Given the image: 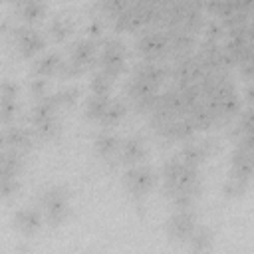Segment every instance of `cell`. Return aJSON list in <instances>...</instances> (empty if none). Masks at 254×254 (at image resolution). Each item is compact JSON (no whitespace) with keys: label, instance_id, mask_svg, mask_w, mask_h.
<instances>
[{"label":"cell","instance_id":"6da1fadb","mask_svg":"<svg viewBox=\"0 0 254 254\" xmlns=\"http://www.w3.org/2000/svg\"><path fill=\"white\" fill-rule=\"evenodd\" d=\"M161 183L165 194L175 208H190L202 192L200 167L189 165L177 155L167 159L161 167Z\"/></svg>","mask_w":254,"mask_h":254},{"label":"cell","instance_id":"7a4b0ae2","mask_svg":"<svg viewBox=\"0 0 254 254\" xmlns=\"http://www.w3.org/2000/svg\"><path fill=\"white\" fill-rule=\"evenodd\" d=\"M167 77V69L159 62H141L127 83V97L133 109L149 113L159 97V89Z\"/></svg>","mask_w":254,"mask_h":254},{"label":"cell","instance_id":"3957f363","mask_svg":"<svg viewBox=\"0 0 254 254\" xmlns=\"http://www.w3.org/2000/svg\"><path fill=\"white\" fill-rule=\"evenodd\" d=\"M252 181V135L236 137L234 151L230 155L228 179L222 185V194L226 198H240L248 192Z\"/></svg>","mask_w":254,"mask_h":254},{"label":"cell","instance_id":"277c9868","mask_svg":"<svg viewBox=\"0 0 254 254\" xmlns=\"http://www.w3.org/2000/svg\"><path fill=\"white\" fill-rule=\"evenodd\" d=\"M38 206L44 222L52 228L64 226L71 218V190L67 185H50L40 192Z\"/></svg>","mask_w":254,"mask_h":254},{"label":"cell","instance_id":"5b68a950","mask_svg":"<svg viewBox=\"0 0 254 254\" xmlns=\"http://www.w3.org/2000/svg\"><path fill=\"white\" fill-rule=\"evenodd\" d=\"M60 105L54 93H46L40 99H36V105L32 107V129L38 139L44 141H54L62 133V123H60Z\"/></svg>","mask_w":254,"mask_h":254},{"label":"cell","instance_id":"8992f818","mask_svg":"<svg viewBox=\"0 0 254 254\" xmlns=\"http://www.w3.org/2000/svg\"><path fill=\"white\" fill-rule=\"evenodd\" d=\"M97 44L95 40L91 38H81L77 40L71 48H69V56L67 60L62 62V67H60V73L62 77L65 79H71L79 73H83L85 69H89L95 62H97Z\"/></svg>","mask_w":254,"mask_h":254},{"label":"cell","instance_id":"52a82bcc","mask_svg":"<svg viewBox=\"0 0 254 254\" xmlns=\"http://www.w3.org/2000/svg\"><path fill=\"white\" fill-rule=\"evenodd\" d=\"M121 183H123L125 192L135 202H141L155 189V185H157V171L151 165H147V163H137V165L127 167V171L123 173Z\"/></svg>","mask_w":254,"mask_h":254},{"label":"cell","instance_id":"ba28073f","mask_svg":"<svg viewBox=\"0 0 254 254\" xmlns=\"http://www.w3.org/2000/svg\"><path fill=\"white\" fill-rule=\"evenodd\" d=\"M196 224H198V216H196L194 206L175 208L165 222V234H167L169 242H173V244H187V240L192 234V230L196 228Z\"/></svg>","mask_w":254,"mask_h":254},{"label":"cell","instance_id":"9c48e42d","mask_svg":"<svg viewBox=\"0 0 254 254\" xmlns=\"http://www.w3.org/2000/svg\"><path fill=\"white\" fill-rule=\"evenodd\" d=\"M135 52L143 62H161L163 58L171 56L169 36L165 30H147L135 42Z\"/></svg>","mask_w":254,"mask_h":254},{"label":"cell","instance_id":"30bf717a","mask_svg":"<svg viewBox=\"0 0 254 254\" xmlns=\"http://www.w3.org/2000/svg\"><path fill=\"white\" fill-rule=\"evenodd\" d=\"M125 60H127V52H125V46L123 42L111 38L107 40L101 50L97 52V65L101 71H105L107 75H111L113 79H117L123 69H125Z\"/></svg>","mask_w":254,"mask_h":254},{"label":"cell","instance_id":"8fae6325","mask_svg":"<svg viewBox=\"0 0 254 254\" xmlns=\"http://www.w3.org/2000/svg\"><path fill=\"white\" fill-rule=\"evenodd\" d=\"M14 42L22 58H36L46 48V38L32 24H22L14 30Z\"/></svg>","mask_w":254,"mask_h":254},{"label":"cell","instance_id":"7c38bea8","mask_svg":"<svg viewBox=\"0 0 254 254\" xmlns=\"http://www.w3.org/2000/svg\"><path fill=\"white\" fill-rule=\"evenodd\" d=\"M44 224H46V222H44V214H42V210H40L38 204L22 206V208H18V210L14 212V216H12V226H14L22 236H26V238L36 236V234L42 230Z\"/></svg>","mask_w":254,"mask_h":254},{"label":"cell","instance_id":"4fadbf2b","mask_svg":"<svg viewBox=\"0 0 254 254\" xmlns=\"http://www.w3.org/2000/svg\"><path fill=\"white\" fill-rule=\"evenodd\" d=\"M18 113V85L12 79L0 83V125L14 123Z\"/></svg>","mask_w":254,"mask_h":254},{"label":"cell","instance_id":"5bb4252c","mask_svg":"<svg viewBox=\"0 0 254 254\" xmlns=\"http://www.w3.org/2000/svg\"><path fill=\"white\" fill-rule=\"evenodd\" d=\"M147 157V145L141 137L137 135H131L127 139H121L119 143V151H117V161L125 167H131V165H137V163H143Z\"/></svg>","mask_w":254,"mask_h":254},{"label":"cell","instance_id":"9a60e30c","mask_svg":"<svg viewBox=\"0 0 254 254\" xmlns=\"http://www.w3.org/2000/svg\"><path fill=\"white\" fill-rule=\"evenodd\" d=\"M210 151H212V141H198V139H192V137H190V139H187V141L183 143V147L179 149L177 157L183 159V161L189 163V165L200 167V165L208 159Z\"/></svg>","mask_w":254,"mask_h":254},{"label":"cell","instance_id":"2e32d148","mask_svg":"<svg viewBox=\"0 0 254 254\" xmlns=\"http://www.w3.org/2000/svg\"><path fill=\"white\" fill-rule=\"evenodd\" d=\"M4 127V133H6V147L12 149V151H18L22 155H28L34 147V137L32 133L26 129V127H20V125H2Z\"/></svg>","mask_w":254,"mask_h":254},{"label":"cell","instance_id":"e0dca14e","mask_svg":"<svg viewBox=\"0 0 254 254\" xmlns=\"http://www.w3.org/2000/svg\"><path fill=\"white\" fill-rule=\"evenodd\" d=\"M119 143H121V139H119L111 129L101 127V131H99V133L95 135V139H93V149H95V153H97L99 159L111 161V159H117Z\"/></svg>","mask_w":254,"mask_h":254},{"label":"cell","instance_id":"ac0fdd59","mask_svg":"<svg viewBox=\"0 0 254 254\" xmlns=\"http://www.w3.org/2000/svg\"><path fill=\"white\" fill-rule=\"evenodd\" d=\"M185 246L190 252H210L214 248V232H212V228L196 224V228L192 230V234L189 236Z\"/></svg>","mask_w":254,"mask_h":254},{"label":"cell","instance_id":"d6986e66","mask_svg":"<svg viewBox=\"0 0 254 254\" xmlns=\"http://www.w3.org/2000/svg\"><path fill=\"white\" fill-rule=\"evenodd\" d=\"M62 56L58 52H48V54H42L34 65H32V71L36 77H50V75H58L60 73V67H62Z\"/></svg>","mask_w":254,"mask_h":254},{"label":"cell","instance_id":"ffe728a7","mask_svg":"<svg viewBox=\"0 0 254 254\" xmlns=\"http://www.w3.org/2000/svg\"><path fill=\"white\" fill-rule=\"evenodd\" d=\"M127 109H129V105L123 99H119V97L111 99L109 97V103H107V107H105V111H103V115L99 117L97 123L101 127H105V129H111V127H115L127 115Z\"/></svg>","mask_w":254,"mask_h":254},{"label":"cell","instance_id":"44dd1931","mask_svg":"<svg viewBox=\"0 0 254 254\" xmlns=\"http://www.w3.org/2000/svg\"><path fill=\"white\" fill-rule=\"evenodd\" d=\"M18 14L24 20V24H36L46 16V4L42 0H18Z\"/></svg>","mask_w":254,"mask_h":254},{"label":"cell","instance_id":"7402d4cb","mask_svg":"<svg viewBox=\"0 0 254 254\" xmlns=\"http://www.w3.org/2000/svg\"><path fill=\"white\" fill-rule=\"evenodd\" d=\"M71 32H73V22L64 14L54 16L50 20V24H48V36L54 42H64Z\"/></svg>","mask_w":254,"mask_h":254},{"label":"cell","instance_id":"603a6c76","mask_svg":"<svg viewBox=\"0 0 254 254\" xmlns=\"http://www.w3.org/2000/svg\"><path fill=\"white\" fill-rule=\"evenodd\" d=\"M109 103V95H97V93H89V97L85 99L83 105V113L89 121H99V117L103 115L105 107Z\"/></svg>","mask_w":254,"mask_h":254},{"label":"cell","instance_id":"cb8c5ba5","mask_svg":"<svg viewBox=\"0 0 254 254\" xmlns=\"http://www.w3.org/2000/svg\"><path fill=\"white\" fill-rule=\"evenodd\" d=\"M113 81L115 79L111 75H107L105 71L97 69L91 75V79H89V91L91 93H97V95H109L111 93V87H113Z\"/></svg>","mask_w":254,"mask_h":254},{"label":"cell","instance_id":"d4e9b609","mask_svg":"<svg viewBox=\"0 0 254 254\" xmlns=\"http://www.w3.org/2000/svg\"><path fill=\"white\" fill-rule=\"evenodd\" d=\"M56 95V99H58V105H60V109H69V107H73L75 103H77V99H79V87L77 85H64L60 91H56L54 93Z\"/></svg>","mask_w":254,"mask_h":254},{"label":"cell","instance_id":"484cf974","mask_svg":"<svg viewBox=\"0 0 254 254\" xmlns=\"http://www.w3.org/2000/svg\"><path fill=\"white\" fill-rule=\"evenodd\" d=\"M20 177L18 175H0V200H10L20 190Z\"/></svg>","mask_w":254,"mask_h":254},{"label":"cell","instance_id":"4316f807","mask_svg":"<svg viewBox=\"0 0 254 254\" xmlns=\"http://www.w3.org/2000/svg\"><path fill=\"white\" fill-rule=\"evenodd\" d=\"M30 93L36 97V99H40L42 95H46L48 93V83H46V77H32V81H30Z\"/></svg>","mask_w":254,"mask_h":254}]
</instances>
